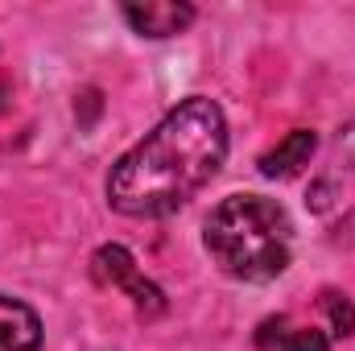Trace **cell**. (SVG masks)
Wrapping results in <instances>:
<instances>
[{
    "instance_id": "cell-1",
    "label": "cell",
    "mask_w": 355,
    "mask_h": 351,
    "mask_svg": "<svg viewBox=\"0 0 355 351\" xmlns=\"http://www.w3.org/2000/svg\"><path fill=\"white\" fill-rule=\"evenodd\" d=\"M223 157L227 120L215 99L194 95L112 166L107 203L132 219H166L219 174Z\"/></svg>"
},
{
    "instance_id": "cell-7",
    "label": "cell",
    "mask_w": 355,
    "mask_h": 351,
    "mask_svg": "<svg viewBox=\"0 0 355 351\" xmlns=\"http://www.w3.org/2000/svg\"><path fill=\"white\" fill-rule=\"evenodd\" d=\"M272 351H331V335L318 331V327H293L289 331V323H285Z\"/></svg>"
},
{
    "instance_id": "cell-5",
    "label": "cell",
    "mask_w": 355,
    "mask_h": 351,
    "mask_svg": "<svg viewBox=\"0 0 355 351\" xmlns=\"http://www.w3.org/2000/svg\"><path fill=\"white\" fill-rule=\"evenodd\" d=\"M42 348V318L33 306L0 293V351H37Z\"/></svg>"
},
{
    "instance_id": "cell-8",
    "label": "cell",
    "mask_w": 355,
    "mask_h": 351,
    "mask_svg": "<svg viewBox=\"0 0 355 351\" xmlns=\"http://www.w3.org/2000/svg\"><path fill=\"white\" fill-rule=\"evenodd\" d=\"M322 306H327V314H331V323H335V335L347 339V335L355 331V306L343 298V293H335V289L322 293Z\"/></svg>"
},
{
    "instance_id": "cell-2",
    "label": "cell",
    "mask_w": 355,
    "mask_h": 351,
    "mask_svg": "<svg viewBox=\"0 0 355 351\" xmlns=\"http://www.w3.org/2000/svg\"><path fill=\"white\" fill-rule=\"evenodd\" d=\"M207 252L236 281H272L289 268L293 223L265 194H232L207 215Z\"/></svg>"
},
{
    "instance_id": "cell-3",
    "label": "cell",
    "mask_w": 355,
    "mask_h": 351,
    "mask_svg": "<svg viewBox=\"0 0 355 351\" xmlns=\"http://www.w3.org/2000/svg\"><path fill=\"white\" fill-rule=\"evenodd\" d=\"M91 277H95L99 285L124 289V293L132 298V306H137L141 318H157V314L166 310L162 285H153V281L141 273V264L132 261V252H128L124 244H103V248L91 257Z\"/></svg>"
},
{
    "instance_id": "cell-6",
    "label": "cell",
    "mask_w": 355,
    "mask_h": 351,
    "mask_svg": "<svg viewBox=\"0 0 355 351\" xmlns=\"http://www.w3.org/2000/svg\"><path fill=\"white\" fill-rule=\"evenodd\" d=\"M314 149H318V137H314L310 128H293L277 149H268L257 166H261V174L265 178H293L302 166H310Z\"/></svg>"
},
{
    "instance_id": "cell-4",
    "label": "cell",
    "mask_w": 355,
    "mask_h": 351,
    "mask_svg": "<svg viewBox=\"0 0 355 351\" xmlns=\"http://www.w3.org/2000/svg\"><path fill=\"white\" fill-rule=\"evenodd\" d=\"M124 21L141 33V37H174L194 21V4L186 0H132L124 4Z\"/></svg>"
}]
</instances>
